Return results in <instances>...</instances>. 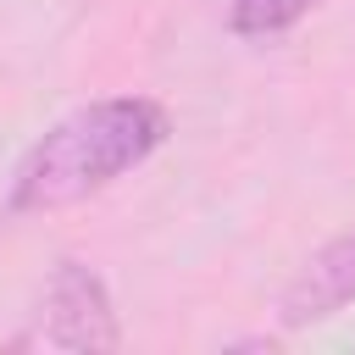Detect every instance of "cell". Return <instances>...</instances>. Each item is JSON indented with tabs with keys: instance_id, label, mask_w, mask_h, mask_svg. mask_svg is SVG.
<instances>
[{
	"instance_id": "4",
	"label": "cell",
	"mask_w": 355,
	"mask_h": 355,
	"mask_svg": "<svg viewBox=\"0 0 355 355\" xmlns=\"http://www.w3.org/2000/svg\"><path fill=\"white\" fill-rule=\"evenodd\" d=\"M311 6H316V0H233L227 28H233L239 39H277V33L300 28V22L311 17Z\"/></svg>"
},
{
	"instance_id": "3",
	"label": "cell",
	"mask_w": 355,
	"mask_h": 355,
	"mask_svg": "<svg viewBox=\"0 0 355 355\" xmlns=\"http://www.w3.org/2000/svg\"><path fill=\"white\" fill-rule=\"evenodd\" d=\"M344 305H355V233H338L327 239L283 288L277 300V322L288 333L300 327H316L327 316H338Z\"/></svg>"
},
{
	"instance_id": "1",
	"label": "cell",
	"mask_w": 355,
	"mask_h": 355,
	"mask_svg": "<svg viewBox=\"0 0 355 355\" xmlns=\"http://www.w3.org/2000/svg\"><path fill=\"white\" fill-rule=\"evenodd\" d=\"M166 133H172V116L150 94H111V100L78 105L44 139L28 144V155L17 161L6 211L11 216L67 211L111 189L116 178H128L133 166H144L166 144Z\"/></svg>"
},
{
	"instance_id": "2",
	"label": "cell",
	"mask_w": 355,
	"mask_h": 355,
	"mask_svg": "<svg viewBox=\"0 0 355 355\" xmlns=\"http://www.w3.org/2000/svg\"><path fill=\"white\" fill-rule=\"evenodd\" d=\"M44 338L55 349H78V355H105V349L122 344L111 288L94 266L55 261L50 288H44Z\"/></svg>"
}]
</instances>
